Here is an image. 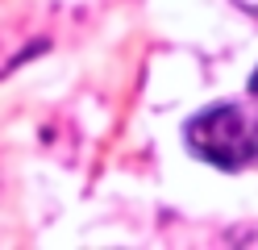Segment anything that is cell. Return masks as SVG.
I'll list each match as a JSON object with an SVG mask.
<instances>
[{
  "label": "cell",
  "instance_id": "6da1fadb",
  "mask_svg": "<svg viewBox=\"0 0 258 250\" xmlns=\"http://www.w3.org/2000/svg\"><path fill=\"white\" fill-rule=\"evenodd\" d=\"M187 150L221 171L258 163V113L246 105H213L187 121Z\"/></svg>",
  "mask_w": 258,
  "mask_h": 250
},
{
  "label": "cell",
  "instance_id": "7a4b0ae2",
  "mask_svg": "<svg viewBox=\"0 0 258 250\" xmlns=\"http://www.w3.org/2000/svg\"><path fill=\"white\" fill-rule=\"evenodd\" d=\"M250 92H254V96H258V71H254V79H250Z\"/></svg>",
  "mask_w": 258,
  "mask_h": 250
}]
</instances>
